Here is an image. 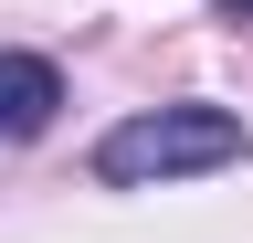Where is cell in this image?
I'll return each instance as SVG.
<instances>
[{
  "instance_id": "6da1fadb",
  "label": "cell",
  "mask_w": 253,
  "mask_h": 243,
  "mask_svg": "<svg viewBox=\"0 0 253 243\" xmlns=\"http://www.w3.org/2000/svg\"><path fill=\"white\" fill-rule=\"evenodd\" d=\"M221 159H243V116L232 106H148V116H126V127H106V148H95V169H106L116 191L190 180V169H221Z\"/></svg>"
},
{
  "instance_id": "7a4b0ae2",
  "label": "cell",
  "mask_w": 253,
  "mask_h": 243,
  "mask_svg": "<svg viewBox=\"0 0 253 243\" xmlns=\"http://www.w3.org/2000/svg\"><path fill=\"white\" fill-rule=\"evenodd\" d=\"M63 106V74L42 53H0V138H42Z\"/></svg>"
},
{
  "instance_id": "3957f363",
  "label": "cell",
  "mask_w": 253,
  "mask_h": 243,
  "mask_svg": "<svg viewBox=\"0 0 253 243\" xmlns=\"http://www.w3.org/2000/svg\"><path fill=\"white\" fill-rule=\"evenodd\" d=\"M232 11H253V0H232Z\"/></svg>"
}]
</instances>
